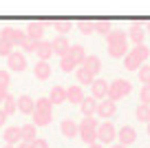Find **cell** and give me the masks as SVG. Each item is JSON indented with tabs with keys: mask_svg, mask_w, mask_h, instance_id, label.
Here are the masks:
<instances>
[{
	"mask_svg": "<svg viewBox=\"0 0 150 148\" xmlns=\"http://www.w3.org/2000/svg\"><path fill=\"white\" fill-rule=\"evenodd\" d=\"M126 44H128V33L124 29H112L106 36V49L108 56L119 60V58H126Z\"/></svg>",
	"mask_w": 150,
	"mask_h": 148,
	"instance_id": "cell-1",
	"label": "cell"
},
{
	"mask_svg": "<svg viewBox=\"0 0 150 148\" xmlns=\"http://www.w3.org/2000/svg\"><path fill=\"white\" fill-rule=\"evenodd\" d=\"M150 58V49L146 44L141 46H132V51L126 53V58H124V66H126L128 71H139L141 66L146 64V60Z\"/></svg>",
	"mask_w": 150,
	"mask_h": 148,
	"instance_id": "cell-2",
	"label": "cell"
},
{
	"mask_svg": "<svg viewBox=\"0 0 150 148\" xmlns=\"http://www.w3.org/2000/svg\"><path fill=\"white\" fill-rule=\"evenodd\" d=\"M33 124L35 126H47V124H51V120H53V104H51V100L49 97H40L35 102V111H33Z\"/></svg>",
	"mask_w": 150,
	"mask_h": 148,
	"instance_id": "cell-3",
	"label": "cell"
},
{
	"mask_svg": "<svg viewBox=\"0 0 150 148\" xmlns=\"http://www.w3.org/2000/svg\"><path fill=\"white\" fill-rule=\"evenodd\" d=\"M97 128H99V122L95 120V117H84V120L80 122V137L82 142H86L91 146V144H97Z\"/></svg>",
	"mask_w": 150,
	"mask_h": 148,
	"instance_id": "cell-4",
	"label": "cell"
},
{
	"mask_svg": "<svg viewBox=\"0 0 150 148\" xmlns=\"http://www.w3.org/2000/svg\"><path fill=\"white\" fill-rule=\"evenodd\" d=\"M130 91H132V84L128 82V80H115V82H110V86H108V100H112V102L124 100Z\"/></svg>",
	"mask_w": 150,
	"mask_h": 148,
	"instance_id": "cell-5",
	"label": "cell"
},
{
	"mask_svg": "<svg viewBox=\"0 0 150 148\" xmlns=\"http://www.w3.org/2000/svg\"><path fill=\"white\" fill-rule=\"evenodd\" d=\"M115 139H117V128L112 126V122L110 120L102 122L99 128H97V142L104 144V146H108V144H112Z\"/></svg>",
	"mask_w": 150,
	"mask_h": 148,
	"instance_id": "cell-6",
	"label": "cell"
},
{
	"mask_svg": "<svg viewBox=\"0 0 150 148\" xmlns=\"http://www.w3.org/2000/svg\"><path fill=\"white\" fill-rule=\"evenodd\" d=\"M108 86H110V84H108L106 80H95V82L91 84V97H95L97 102L106 100L108 97Z\"/></svg>",
	"mask_w": 150,
	"mask_h": 148,
	"instance_id": "cell-7",
	"label": "cell"
},
{
	"mask_svg": "<svg viewBox=\"0 0 150 148\" xmlns=\"http://www.w3.org/2000/svg\"><path fill=\"white\" fill-rule=\"evenodd\" d=\"M51 44H53V53L60 56V58H66V56H69V51H71V46H73L66 36H57Z\"/></svg>",
	"mask_w": 150,
	"mask_h": 148,
	"instance_id": "cell-8",
	"label": "cell"
},
{
	"mask_svg": "<svg viewBox=\"0 0 150 148\" xmlns=\"http://www.w3.org/2000/svg\"><path fill=\"white\" fill-rule=\"evenodd\" d=\"M24 36H27V33H22L20 29H13V27H7V29H2V33H0V38H2V40L11 42L13 46H20V42L24 40Z\"/></svg>",
	"mask_w": 150,
	"mask_h": 148,
	"instance_id": "cell-9",
	"label": "cell"
},
{
	"mask_svg": "<svg viewBox=\"0 0 150 148\" xmlns=\"http://www.w3.org/2000/svg\"><path fill=\"white\" fill-rule=\"evenodd\" d=\"M44 24H47L44 20H40V22H31L27 27V38H29V40H33L35 44H38V42H42L44 40V38H42L44 36Z\"/></svg>",
	"mask_w": 150,
	"mask_h": 148,
	"instance_id": "cell-10",
	"label": "cell"
},
{
	"mask_svg": "<svg viewBox=\"0 0 150 148\" xmlns=\"http://www.w3.org/2000/svg\"><path fill=\"white\" fill-rule=\"evenodd\" d=\"M144 36H146V24H141V22H135L130 27V31H128V40H130L135 46L144 44Z\"/></svg>",
	"mask_w": 150,
	"mask_h": 148,
	"instance_id": "cell-11",
	"label": "cell"
},
{
	"mask_svg": "<svg viewBox=\"0 0 150 148\" xmlns=\"http://www.w3.org/2000/svg\"><path fill=\"white\" fill-rule=\"evenodd\" d=\"M117 139H119V144H122V146H130V144H135L137 133H135V128H132V126H122V128L117 130Z\"/></svg>",
	"mask_w": 150,
	"mask_h": 148,
	"instance_id": "cell-12",
	"label": "cell"
},
{
	"mask_svg": "<svg viewBox=\"0 0 150 148\" xmlns=\"http://www.w3.org/2000/svg\"><path fill=\"white\" fill-rule=\"evenodd\" d=\"M86 100V95H84V91H82V86L80 84H71L69 88H66V102H71V104H82Z\"/></svg>",
	"mask_w": 150,
	"mask_h": 148,
	"instance_id": "cell-13",
	"label": "cell"
},
{
	"mask_svg": "<svg viewBox=\"0 0 150 148\" xmlns=\"http://www.w3.org/2000/svg\"><path fill=\"white\" fill-rule=\"evenodd\" d=\"M117 113V102H112V100H102L99 102V106H97V115L99 117H112Z\"/></svg>",
	"mask_w": 150,
	"mask_h": 148,
	"instance_id": "cell-14",
	"label": "cell"
},
{
	"mask_svg": "<svg viewBox=\"0 0 150 148\" xmlns=\"http://www.w3.org/2000/svg\"><path fill=\"white\" fill-rule=\"evenodd\" d=\"M18 111L24 113V115H33L35 111V100L31 95H20L18 97Z\"/></svg>",
	"mask_w": 150,
	"mask_h": 148,
	"instance_id": "cell-15",
	"label": "cell"
},
{
	"mask_svg": "<svg viewBox=\"0 0 150 148\" xmlns=\"http://www.w3.org/2000/svg\"><path fill=\"white\" fill-rule=\"evenodd\" d=\"M60 130H62V135H64L66 139H73V137L80 135V124H75L73 120H64L60 124Z\"/></svg>",
	"mask_w": 150,
	"mask_h": 148,
	"instance_id": "cell-16",
	"label": "cell"
},
{
	"mask_svg": "<svg viewBox=\"0 0 150 148\" xmlns=\"http://www.w3.org/2000/svg\"><path fill=\"white\" fill-rule=\"evenodd\" d=\"M7 60H9V69L16 71V73H22V71L27 69V60H24L22 53H16V51H13Z\"/></svg>",
	"mask_w": 150,
	"mask_h": 148,
	"instance_id": "cell-17",
	"label": "cell"
},
{
	"mask_svg": "<svg viewBox=\"0 0 150 148\" xmlns=\"http://www.w3.org/2000/svg\"><path fill=\"white\" fill-rule=\"evenodd\" d=\"M35 53H38V58H40V62H49V58L53 56V44L47 42V40L38 42L35 44Z\"/></svg>",
	"mask_w": 150,
	"mask_h": 148,
	"instance_id": "cell-18",
	"label": "cell"
},
{
	"mask_svg": "<svg viewBox=\"0 0 150 148\" xmlns=\"http://www.w3.org/2000/svg\"><path fill=\"white\" fill-rule=\"evenodd\" d=\"M97 106H99V102L95 97H86L84 102L80 104V111L84 117H93V115H97Z\"/></svg>",
	"mask_w": 150,
	"mask_h": 148,
	"instance_id": "cell-19",
	"label": "cell"
},
{
	"mask_svg": "<svg viewBox=\"0 0 150 148\" xmlns=\"http://www.w3.org/2000/svg\"><path fill=\"white\" fill-rule=\"evenodd\" d=\"M5 142L9 144V146H16V144L22 142V135H20V126H7L5 128Z\"/></svg>",
	"mask_w": 150,
	"mask_h": 148,
	"instance_id": "cell-20",
	"label": "cell"
},
{
	"mask_svg": "<svg viewBox=\"0 0 150 148\" xmlns=\"http://www.w3.org/2000/svg\"><path fill=\"white\" fill-rule=\"evenodd\" d=\"M20 135H22V142H27V144H31V142H35L38 139V126L33 124H24V126H20Z\"/></svg>",
	"mask_w": 150,
	"mask_h": 148,
	"instance_id": "cell-21",
	"label": "cell"
},
{
	"mask_svg": "<svg viewBox=\"0 0 150 148\" xmlns=\"http://www.w3.org/2000/svg\"><path fill=\"white\" fill-rule=\"evenodd\" d=\"M82 66H84V69L88 71L93 78L99 73V71H102V62H99L97 56H86V60H84V64H82Z\"/></svg>",
	"mask_w": 150,
	"mask_h": 148,
	"instance_id": "cell-22",
	"label": "cell"
},
{
	"mask_svg": "<svg viewBox=\"0 0 150 148\" xmlns=\"http://www.w3.org/2000/svg\"><path fill=\"white\" fill-rule=\"evenodd\" d=\"M49 100H51V104H64L66 102V88L64 86H53L51 93H49Z\"/></svg>",
	"mask_w": 150,
	"mask_h": 148,
	"instance_id": "cell-23",
	"label": "cell"
},
{
	"mask_svg": "<svg viewBox=\"0 0 150 148\" xmlns=\"http://www.w3.org/2000/svg\"><path fill=\"white\" fill-rule=\"evenodd\" d=\"M69 58L75 62V64H84V60H86L84 46H82V44H73V46H71V51H69Z\"/></svg>",
	"mask_w": 150,
	"mask_h": 148,
	"instance_id": "cell-24",
	"label": "cell"
},
{
	"mask_svg": "<svg viewBox=\"0 0 150 148\" xmlns=\"http://www.w3.org/2000/svg\"><path fill=\"white\" fill-rule=\"evenodd\" d=\"M33 75H35L38 80H49L51 78V64H49V62H38V64L33 66Z\"/></svg>",
	"mask_w": 150,
	"mask_h": 148,
	"instance_id": "cell-25",
	"label": "cell"
},
{
	"mask_svg": "<svg viewBox=\"0 0 150 148\" xmlns=\"http://www.w3.org/2000/svg\"><path fill=\"white\" fill-rule=\"evenodd\" d=\"M75 80L80 82V86H91V84L95 82V78L88 73V71L84 69V66H80V69L75 71Z\"/></svg>",
	"mask_w": 150,
	"mask_h": 148,
	"instance_id": "cell-26",
	"label": "cell"
},
{
	"mask_svg": "<svg viewBox=\"0 0 150 148\" xmlns=\"http://www.w3.org/2000/svg\"><path fill=\"white\" fill-rule=\"evenodd\" d=\"M16 111H18V97L7 95V97H5V102H2V113L9 117V115H13Z\"/></svg>",
	"mask_w": 150,
	"mask_h": 148,
	"instance_id": "cell-27",
	"label": "cell"
},
{
	"mask_svg": "<svg viewBox=\"0 0 150 148\" xmlns=\"http://www.w3.org/2000/svg\"><path fill=\"white\" fill-rule=\"evenodd\" d=\"M110 31H112V24H110V20H106V18H99V20H95V33H102V36L106 38Z\"/></svg>",
	"mask_w": 150,
	"mask_h": 148,
	"instance_id": "cell-28",
	"label": "cell"
},
{
	"mask_svg": "<svg viewBox=\"0 0 150 148\" xmlns=\"http://www.w3.org/2000/svg\"><path fill=\"white\" fill-rule=\"evenodd\" d=\"M53 27H55V31L60 33V36H66V33L73 29V22H71V20H60V18H55V20H53Z\"/></svg>",
	"mask_w": 150,
	"mask_h": 148,
	"instance_id": "cell-29",
	"label": "cell"
},
{
	"mask_svg": "<svg viewBox=\"0 0 150 148\" xmlns=\"http://www.w3.org/2000/svg\"><path fill=\"white\" fill-rule=\"evenodd\" d=\"M135 117L139 122H150V106L148 104H139V106L135 108Z\"/></svg>",
	"mask_w": 150,
	"mask_h": 148,
	"instance_id": "cell-30",
	"label": "cell"
},
{
	"mask_svg": "<svg viewBox=\"0 0 150 148\" xmlns=\"http://www.w3.org/2000/svg\"><path fill=\"white\" fill-rule=\"evenodd\" d=\"M9 82H11V78H9V71H0V95L2 97H7L9 95Z\"/></svg>",
	"mask_w": 150,
	"mask_h": 148,
	"instance_id": "cell-31",
	"label": "cell"
},
{
	"mask_svg": "<svg viewBox=\"0 0 150 148\" xmlns=\"http://www.w3.org/2000/svg\"><path fill=\"white\" fill-rule=\"evenodd\" d=\"M77 29H80L84 36H91V33H95V20H80V22H77Z\"/></svg>",
	"mask_w": 150,
	"mask_h": 148,
	"instance_id": "cell-32",
	"label": "cell"
},
{
	"mask_svg": "<svg viewBox=\"0 0 150 148\" xmlns=\"http://www.w3.org/2000/svg\"><path fill=\"white\" fill-rule=\"evenodd\" d=\"M137 75H139V82H141V86L150 84V64H144L139 71H137Z\"/></svg>",
	"mask_w": 150,
	"mask_h": 148,
	"instance_id": "cell-33",
	"label": "cell"
},
{
	"mask_svg": "<svg viewBox=\"0 0 150 148\" xmlns=\"http://www.w3.org/2000/svg\"><path fill=\"white\" fill-rule=\"evenodd\" d=\"M11 53H13V44L0 38V56H2V58H9Z\"/></svg>",
	"mask_w": 150,
	"mask_h": 148,
	"instance_id": "cell-34",
	"label": "cell"
},
{
	"mask_svg": "<svg viewBox=\"0 0 150 148\" xmlns=\"http://www.w3.org/2000/svg\"><path fill=\"white\" fill-rule=\"evenodd\" d=\"M75 66H77V64H75V62L71 60L69 56H66V58H62V60H60V69L64 71V73H71V71H73Z\"/></svg>",
	"mask_w": 150,
	"mask_h": 148,
	"instance_id": "cell-35",
	"label": "cell"
},
{
	"mask_svg": "<svg viewBox=\"0 0 150 148\" xmlns=\"http://www.w3.org/2000/svg\"><path fill=\"white\" fill-rule=\"evenodd\" d=\"M139 100H141V104H148V106H150V84H146V86H141Z\"/></svg>",
	"mask_w": 150,
	"mask_h": 148,
	"instance_id": "cell-36",
	"label": "cell"
},
{
	"mask_svg": "<svg viewBox=\"0 0 150 148\" xmlns=\"http://www.w3.org/2000/svg\"><path fill=\"white\" fill-rule=\"evenodd\" d=\"M20 49H22L24 53H29V51H35V42H33V40H29V38L24 36V40L20 42Z\"/></svg>",
	"mask_w": 150,
	"mask_h": 148,
	"instance_id": "cell-37",
	"label": "cell"
},
{
	"mask_svg": "<svg viewBox=\"0 0 150 148\" xmlns=\"http://www.w3.org/2000/svg\"><path fill=\"white\" fill-rule=\"evenodd\" d=\"M31 148H49V142L42 137H38L35 142H31Z\"/></svg>",
	"mask_w": 150,
	"mask_h": 148,
	"instance_id": "cell-38",
	"label": "cell"
},
{
	"mask_svg": "<svg viewBox=\"0 0 150 148\" xmlns=\"http://www.w3.org/2000/svg\"><path fill=\"white\" fill-rule=\"evenodd\" d=\"M5 122H7V115L2 113V108H0V128H2V124H5Z\"/></svg>",
	"mask_w": 150,
	"mask_h": 148,
	"instance_id": "cell-39",
	"label": "cell"
},
{
	"mask_svg": "<svg viewBox=\"0 0 150 148\" xmlns=\"http://www.w3.org/2000/svg\"><path fill=\"white\" fill-rule=\"evenodd\" d=\"M16 148H31V144H27V142H20Z\"/></svg>",
	"mask_w": 150,
	"mask_h": 148,
	"instance_id": "cell-40",
	"label": "cell"
},
{
	"mask_svg": "<svg viewBox=\"0 0 150 148\" xmlns=\"http://www.w3.org/2000/svg\"><path fill=\"white\" fill-rule=\"evenodd\" d=\"M88 148H106V146H104V144H99V142H97V144H91Z\"/></svg>",
	"mask_w": 150,
	"mask_h": 148,
	"instance_id": "cell-41",
	"label": "cell"
},
{
	"mask_svg": "<svg viewBox=\"0 0 150 148\" xmlns=\"http://www.w3.org/2000/svg\"><path fill=\"white\" fill-rule=\"evenodd\" d=\"M108 148H126V146H122V144H112V146H108Z\"/></svg>",
	"mask_w": 150,
	"mask_h": 148,
	"instance_id": "cell-42",
	"label": "cell"
},
{
	"mask_svg": "<svg viewBox=\"0 0 150 148\" xmlns=\"http://www.w3.org/2000/svg\"><path fill=\"white\" fill-rule=\"evenodd\" d=\"M146 33H150V20L146 22Z\"/></svg>",
	"mask_w": 150,
	"mask_h": 148,
	"instance_id": "cell-43",
	"label": "cell"
},
{
	"mask_svg": "<svg viewBox=\"0 0 150 148\" xmlns=\"http://www.w3.org/2000/svg\"><path fill=\"white\" fill-rule=\"evenodd\" d=\"M2 102H5V97H2V95H0V108H2Z\"/></svg>",
	"mask_w": 150,
	"mask_h": 148,
	"instance_id": "cell-44",
	"label": "cell"
},
{
	"mask_svg": "<svg viewBox=\"0 0 150 148\" xmlns=\"http://www.w3.org/2000/svg\"><path fill=\"white\" fill-rule=\"evenodd\" d=\"M2 148H16V146H9V144H7V146H2Z\"/></svg>",
	"mask_w": 150,
	"mask_h": 148,
	"instance_id": "cell-45",
	"label": "cell"
},
{
	"mask_svg": "<svg viewBox=\"0 0 150 148\" xmlns=\"http://www.w3.org/2000/svg\"><path fill=\"white\" fill-rule=\"evenodd\" d=\"M148 135H150V122H148Z\"/></svg>",
	"mask_w": 150,
	"mask_h": 148,
	"instance_id": "cell-46",
	"label": "cell"
}]
</instances>
